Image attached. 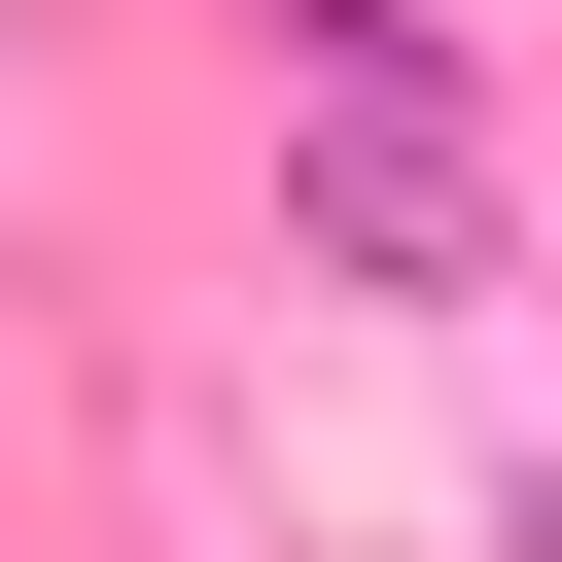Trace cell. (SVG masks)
Segmentation results:
<instances>
[{
  "mask_svg": "<svg viewBox=\"0 0 562 562\" xmlns=\"http://www.w3.org/2000/svg\"><path fill=\"white\" fill-rule=\"evenodd\" d=\"M316 246H351V281H457V140L351 105V140H316Z\"/></svg>",
  "mask_w": 562,
  "mask_h": 562,
  "instance_id": "obj_1",
  "label": "cell"
}]
</instances>
